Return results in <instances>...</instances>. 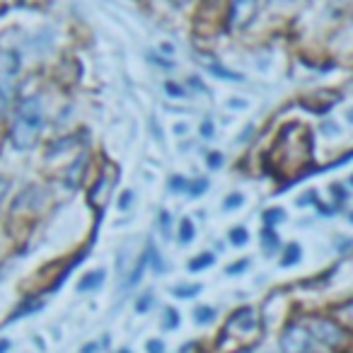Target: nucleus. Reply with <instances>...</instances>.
Listing matches in <instances>:
<instances>
[{"mask_svg": "<svg viewBox=\"0 0 353 353\" xmlns=\"http://www.w3.org/2000/svg\"><path fill=\"white\" fill-rule=\"evenodd\" d=\"M148 261L152 264V269H155V274H162L165 271V261H160V256H157V252H155V247H148Z\"/></svg>", "mask_w": 353, "mask_h": 353, "instance_id": "13", "label": "nucleus"}, {"mask_svg": "<svg viewBox=\"0 0 353 353\" xmlns=\"http://www.w3.org/2000/svg\"><path fill=\"white\" fill-rule=\"evenodd\" d=\"M119 353H131V351H128V348H123V351H119Z\"/></svg>", "mask_w": 353, "mask_h": 353, "instance_id": "33", "label": "nucleus"}, {"mask_svg": "<svg viewBox=\"0 0 353 353\" xmlns=\"http://www.w3.org/2000/svg\"><path fill=\"white\" fill-rule=\"evenodd\" d=\"M221 165H223V155H221V152H208V167L218 170Z\"/></svg>", "mask_w": 353, "mask_h": 353, "instance_id": "21", "label": "nucleus"}, {"mask_svg": "<svg viewBox=\"0 0 353 353\" xmlns=\"http://www.w3.org/2000/svg\"><path fill=\"white\" fill-rule=\"evenodd\" d=\"M235 206H242V196H240V194H232L230 199H225V208H235Z\"/></svg>", "mask_w": 353, "mask_h": 353, "instance_id": "24", "label": "nucleus"}, {"mask_svg": "<svg viewBox=\"0 0 353 353\" xmlns=\"http://www.w3.org/2000/svg\"><path fill=\"white\" fill-rule=\"evenodd\" d=\"M346 117H348V121H351V123H353V109H351V112H348V114H346Z\"/></svg>", "mask_w": 353, "mask_h": 353, "instance_id": "32", "label": "nucleus"}, {"mask_svg": "<svg viewBox=\"0 0 353 353\" xmlns=\"http://www.w3.org/2000/svg\"><path fill=\"white\" fill-rule=\"evenodd\" d=\"M201 133H203V136H206V138H211V136H213V126H211V121H203Z\"/></svg>", "mask_w": 353, "mask_h": 353, "instance_id": "28", "label": "nucleus"}, {"mask_svg": "<svg viewBox=\"0 0 353 353\" xmlns=\"http://www.w3.org/2000/svg\"><path fill=\"white\" fill-rule=\"evenodd\" d=\"M176 324H179V314H176V310L167 307L165 310V322H162V327H165V329H174Z\"/></svg>", "mask_w": 353, "mask_h": 353, "instance_id": "15", "label": "nucleus"}, {"mask_svg": "<svg viewBox=\"0 0 353 353\" xmlns=\"http://www.w3.org/2000/svg\"><path fill=\"white\" fill-rule=\"evenodd\" d=\"M312 334L303 327H288L281 336V353H310Z\"/></svg>", "mask_w": 353, "mask_h": 353, "instance_id": "3", "label": "nucleus"}, {"mask_svg": "<svg viewBox=\"0 0 353 353\" xmlns=\"http://www.w3.org/2000/svg\"><path fill=\"white\" fill-rule=\"evenodd\" d=\"M247 240H250V237H247V230H245V228H232V230H230V242H232V245L245 247V245H247Z\"/></svg>", "mask_w": 353, "mask_h": 353, "instance_id": "12", "label": "nucleus"}, {"mask_svg": "<svg viewBox=\"0 0 353 353\" xmlns=\"http://www.w3.org/2000/svg\"><path fill=\"white\" fill-rule=\"evenodd\" d=\"M192 240H194V223L189 218H182V223H179V242L189 245Z\"/></svg>", "mask_w": 353, "mask_h": 353, "instance_id": "9", "label": "nucleus"}, {"mask_svg": "<svg viewBox=\"0 0 353 353\" xmlns=\"http://www.w3.org/2000/svg\"><path fill=\"white\" fill-rule=\"evenodd\" d=\"M165 90H167L170 94H176V97H182V94H184V90L179 88V85H174V83H167V85H165Z\"/></svg>", "mask_w": 353, "mask_h": 353, "instance_id": "25", "label": "nucleus"}, {"mask_svg": "<svg viewBox=\"0 0 353 353\" xmlns=\"http://www.w3.org/2000/svg\"><path fill=\"white\" fill-rule=\"evenodd\" d=\"M259 12V0H232L230 8V27L232 30H245Z\"/></svg>", "mask_w": 353, "mask_h": 353, "instance_id": "4", "label": "nucleus"}, {"mask_svg": "<svg viewBox=\"0 0 353 353\" xmlns=\"http://www.w3.org/2000/svg\"><path fill=\"white\" fill-rule=\"evenodd\" d=\"M300 252H303V250H300V245H295V242H293V245H288V247H285V252H283V256H281V264H283V266L298 264Z\"/></svg>", "mask_w": 353, "mask_h": 353, "instance_id": "8", "label": "nucleus"}, {"mask_svg": "<svg viewBox=\"0 0 353 353\" xmlns=\"http://www.w3.org/2000/svg\"><path fill=\"white\" fill-rule=\"evenodd\" d=\"M8 348H10V341H6V339H0V353H8Z\"/></svg>", "mask_w": 353, "mask_h": 353, "instance_id": "30", "label": "nucleus"}, {"mask_svg": "<svg viewBox=\"0 0 353 353\" xmlns=\"http://www.w3.org/2000/svg\"><path fill=\"white\" fill-rule=\"evenodd\" d=\"M348 221H351V223H353V213H351V216H348Z\"/></svg>", "mask_w": 353, "mask_h": 353, "instance_id": "34", "label": "nucleus"}, {"mask_svg": "<svg viewBox=\"0 0 353 353\" xmlns=\"http://www.w3.org/2000/svg\"><path fill=\"white\" fill-rule=\"evenodd\" d=\"M148 353H165V343L160 339H152V341H148Z\"/></svg>", "mask_w": 353, "mask_h": 353, "instance_id": "20", "label": "nucleus"}, {"mask_svg": "<svg viewBox=\"0 0 353 353\" xmlns=\"http://www.w3.org/2000/svg\"><path fill=\"white\" fill-rule=\"evenodd\" d=\"M150 303H152V295L150 293H145V298H138V303H136V310L138 312H148V307H150Z\"/></svg>", "mask_w": 353, "mask_h": 353, "instance_id": "19", "label": "nucleus"}, {"mask_svg": "<svg viewBox=\"0 0 353 353\" xmlns=\"http://www.w3.org/2000/svg\"><path fill=\"white\" fill-rule=\"evenodd\" d=\"M128 203H131V192L123 194V199H121V201H119V208H121V211H123V208H128Z\"/></svg>", "mask_w": 353, "mask_h": 353, "instance_id": "29", "label": "nucleus"}, {"mask_svg": "<svg viewBox=\"0 0 353 353\" xmlns=\"http://www.w3.org/2000/svg\"><path fill=\"white\" fill-rule=\"evenodd\" d=\"M17 75H20V56L10 49H3L0 51V112L15 97Z\"/></svg>", "mask_w": 353, "mask_h": 353, "instance_id": "2", "label": "nucleus"}, {"mask_svg": "<svg viewBox=\"0 0 353 353\" xmlns=\"http://www.w3.org/2000/svg\"><path fill=\"white\" fill-rule=\"evenodd\" d=\"M312 336L317 339V341L327 343V346H341L343 339H346L341 327L334 322H327V319H317V322L312 324Z\"/></svg>", "mask_w": 353, "mask_h": 353, "instance_id": "5", "label": "nucleus"}, {"mask_svg": "<svg viewBox=\"0 0 353 353\" xmlns=\"http://www.w3.org/2000/svg\"><path fill=\"white\" fill-rule=\"evenodd\" d=\"M346 312H351V314H353V300H351V303L346 305Z\"/></svg>", "mask_w": 353, "mask_h": 353, "instance_id": "31", "label": "nucleus"}, {"mask_svg": "<svg viewBox=\"0 0 353 353\" xmlns=\"http://www.w3.org/2000/svg\"><path fill=\"white\" fill-rule=\"evenodd\" d=\"M206 187H208V182H206V179H199V182H194L192 187H189V196H192V199H196L201 192H206Z\"/></svg>", "mask_w": 353, "mask_h": 353, "instance_id": "17", "label": "nucleus"}, {"mask_svg": "<svg viewBox=\"0 0 353 353\" xmlns=\"http://www.w3.org/2000/svg\"><path fill=\"white\" fill-rule=\"evenodd\" d=\"M351 184H353V176H351Z\"/></svg>", "mask_w": 353, "mask_h": 353, "instance_id": "35", "label": "nucleus"}, {"mask_svg": "<svg viewBox=\"0 0 353 353\" xmlns=\"http://www.w3.org/2000/svg\"><path fill=\"white\" fill-rule=\"evenodd\" d=\"M170 189H174V192H189V182L187 179H182V176H172Z\"/></svg>", "mask_w": 353, "mask_h": 353, "instance_id": "16", "label": "nucleus"}, {"mask_svg": "<svg viewBox=\"0 0 353 353\" xmlns=\"http://www.w3.org/2000/svg\"><path fill=\"white\" fill-rule=\"evenodd\" d=\"M194 319H196L199 324H211L213 319H216V310L208 307V305H203V307H196V310H194Z\"/></svg>", "mask_w": 353, "mask_h": 353, "instance_id": "10", "label": "nucleus"}, {"mask_svg": "<svg viewBox=\"0 0 353 353\" xmlns=\"http://www.w3.org/2000/svg\"><path fill=\"white\" fill-rule=\"evenodd\" d=\"M240 353H247V351H240Z\"/></svg>", "mask_w": 353, "mask_h": 353, "instance_id": "36", "label": "nucleus"}, {"mask_svg": "<svg viewBox=\"0 0 353 353\" xmlns=\"http://www.w3.org/2000/svg\"><path fill=\"white\" fill-rule=\"evenodd\" d=\"M102 281H104V271H92V274H88L83 281H80L78 290H80V293H90V290L99 288V285H102Z\"/></svg>", "mask_w": 353, "mask_h": 353, "instance_id": "6", "label": "nucleus"}, {"mask_svg": "<svg viewBox=\"0 0 353 353\" xmlns=\"http://www.w3.org/2000/svg\"><path fill=\"white\" fill-rule=\"evenodd\" d=\"M172 293H174L176 298H194L196 293H201V285H199V283H192V285H174V288H172Z\"/></svg>", "mask_w": 353, "mask_h": 353, "instance_id": "11", "label": "nucleus"}, {"mask_svg": "<svg viewBox=\"0 0 353 353\" xmlns=\"http://www.w3.org/2000/svg\"><path fill=\"white\" fill-rule=\"evenodd\" d=\"M247 269V259L245 261H237V264H232L230 269H228V274L230 276H237V271H245Z\"/></svg>", "mask_w": 353, "mask_h": 353, "instance_id": "26", "label": "nucleus"}, {"mask_svg": "<svg viewBox=\"0 0 353 353\" xmlns=\"http://www.w3.org/2000/svg\"><path fill=\"white\" fill-rule=\"evenodd\" d=\"M232 327H240L242 332H250V329L254 327V312H252L250 307L240 310V312L232 317Z\"/></svg>", "mask_w": 353, "mask_h": 353, "instance_id": "7", "label": "nucleus"}, {"mask_svg": "<svg viewBox=\"0 0 353 353\" xmlns=\"http://www.w3.org/2000/svg\"><path fill=\"white\" fill-rule=\"evenodd\" d=\"M264 242H266V250L271 252V247H274V245H279V237H276L271 230H266V232H264Z\"/></svg>", "mask_w": 353, "mask_h": 353, "instance_id": "22", "label": "nucleus"}, {"mask_svg": "<svg viewBox=\"0 0 353 353\" xmlns=\"http://www.w3.org/2000/svg\"><path fill=\"white\" fill-rule=\"evenodd\" d=\"M170 225H172L170 213L162 211V213H160V230H162V235H165V237H170Z\"/></svg>", "mask_w": 353, "mask_h": 353, "instance_id": "18", "label": "nucleus"}, {"mask_svg": "<svg viewBox=\"0 0 353 353\" xmlns=\"http://www.w3.org/2000/svg\"><path fill=\"white\" fill-rule=\"evenodd\" d=\"M213 264V254H203V256H196V259H192L189 261V269L192 271H199V269H206V266H211Z\"/></svg>", "mask_w": 353, "mask_h": 353, "instance_id": "14", "label": "nucleus"}, {"mask_svg": "<svg viewBox=\"0 0 353 353\" xmlns=\"http://www.w3.org/2000/svg\"><path fill=\"white\" fill-rule=\"evenodd\" d=\"M283 216H285V213L283 211H281V208H279V211H276V208H274V211H269V213H266V221H269V223H276V221H283Z\"/></svg>", "mask_w": 353, "mask_h": 353, "instance_id": "23", "label": "nucleus"}, {"mask_svg": "<svg viewBox=\"0 0 353 353\" xmlns=\"http://www.w3.org/2000/svg\"><path fill=\"white\" fill-rule=\"evenodd\" d=\"M44 126V114H41V102L37 97H27L20 102L15 114V123H12V145L17 150H30L34 148L37 138Z\"/></svg>", "mask_w": 353, "mask_h": 353, "instance_id": "1", "label": "nucleus"}, {"mask_svg": "<svg viewBox=\"0 0 353 353\" xmlns=\"http://www.w3.org/2000/svg\"><path fill=\"white\" fill-rule=\"evenodd\" d=\"M8 189H10V182H8V179H0V203L8 196Z\"/></svg>", "mask_w": 353, "mask_h": 353, "instance_id": "27", "label": "nucleus"}]
</instances>
